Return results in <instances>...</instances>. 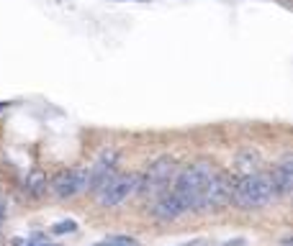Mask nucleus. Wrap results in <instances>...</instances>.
<instances>
[{
    "label": "nucleus",
    "instance_id": "nucleus-14",
    "mask_svg": "<svg viewBox=\"0 0 293 246\" xmlns=\"http://www.w3.org/2000/svg\"><path fill=\"white\" fill-rule=\"evenodd\" d=\"M203 241H193V243H183V246H201Z\"/></svg>",
    "mask_w": 293,
    "mask_h": 246
},
{
    "label": "nucleus",
    "instance_id": "nucleus-12",
    "mask_svg": "<svg viewBox=\"0 0 293 246\" xmlns=\"http://www.w3.org/2000/svg\"><path fill=\"white\" fill-rule=\"evenodd\" d=\"M75 231H77V223H75V220H59V223L52 228V233H57V236H59V233H75Z\"/></svg>",
    "mask_w": 293,
    "mask_h": 246
},
{
    "label": "nucleus",
    "instance_id": "nucleus-6",
    "mask_svg": "<svg viewBox=\"0 0 293 246\" xmlns=\"http://www.w3.org/2000/svg\"><path fill=\"white\" fill-rule=\"evenodd\" d=\"M116 159H118V151H116V149H106V151L98 156V162L88 169V190H90V192H95V190L116 172Z\"/></svg>",
    "mask_w": 293,
    "mask_h": 246
},
{
    "label": "nucleus",
    "instance_id": "nucleus-3",
    "mask_svg": "<svg viewBox=\"0 0 293 246\" xmlns=\"http://www.w3.org/2000/svg\"><path fill=\"white\" fill-rule=\"evenodd\" d=\"M173 174H175L173 159L162 156L155 164L146 167V172L141 177H136V192L144 195V197H160V195L168 192V185L173 182Z\"/></svg>",
    "mask_w": 293,
    "mask_h": 246
},
{
    "label": "nucleus",
    "instance_id": "nucleus-5",
    "mask_svg": "<svg viewBox=\"0 0 293 246\" xmlns=\"http://www.w3.org/2000/svg\"><path fill=\"white\" fill-rule=\"evenodd\" d=\"M88 190V169H67L52 180V192L57 197H72Z\"/></svg>",
    "mask_w": 293,
    "mask_h": 246
},
{
    "label": "nucleus",
    "instance_id": "nucleus-15",
    "mask_svg": "<svg viewBox=\"0 0 293 246\" xmlns=\"http://www.w3.org/2000/svg\"><path fill=\"white\" fill-rule=\"evenodd\" d=\"M26 246H34V243H26Z\"/></svg>",
    "mask_w": 293,
    "mask_h": 246
},
{
    "label": "nucleus",
    "instance_id": "nucleus-10",
    "mask_svg": "<svg viewBox=\"0 0 293 246\" xmlns=\"http://www.w3.org/2000/svg\"><path fill=\"white\" fill-rule=\"evenodd\" d=\"M44 185H47V180L36 172V174H31L29 180H26V185H24V190L26 192H31V195H39L41 190H44Z\"/></svg>",
    "mask_w": 293,
    "mask_h": 246
},
{
    "label": "nucleus",
    "instance_id": "nucleus-2",
    "mask_svg": "<svg viewBox=\"0 0 293 246\" xmlns=\"http://www.w3.org/2000/svg\"><path fill=\"white\" fill-rule=\"evenodd\" d=\"M278 197L275 182L270 172H252V174H242L237 182H232V203L237 208L252 210V208H265L267 203H273Z\"/></svg>",
    "mask_w": 293,
    "mask_h": 246
},
{
    "label": "nucleus",
    "instance_id": "nucleus-8",
    "mask_svg": "<svg viewBox=\"0 0 293 246\" xmlns=\"http://www.w3.org/2000/svg\"><path fill=\"white\" fill-rule=\"evenodd\" d=\"M270 174H273V182H275L278 195H288L290 187H293V156H290V154L283 156Z\"/></svg>",
    "mask_w": 293,
    "mask_h": 246
},
{
    "label": "nucleus",
    "instance_id": "nucleus-1",
    "mask_svg": "<svg viewBox=\"0 0 293 246\" xmlns=\"http://www.w3.org/2000/svg\"><path fill=\"white\" fill-rule=\"evenodd\" d=\"M173 192L180 197V203L185 205L188 213L211 210V208L229 203L232 180L226 174H221L219 169H214L211 164L198 162V164H191L183 172H178V177L173 182Z\"/></svg>",
    "mask_w": 293,
    "mask_h": 246
},
{
    "label": "nucleus",
    "instance_id": "nucleus-9",
    "mask_svg": "<svg viewBox=\"0 0 293 246\" xmlns=\"http://www.w3.org/2000/svg\"><path fill=\"white\" fill-rule=\"evenodd\" d=\"M234 164L242 169V174H252V172H260V167H262V154H260L257 149L247 146V149H242V151L237 154Z\"/></svg>",
    "mask_w": 293,
    "mask_h": 246
},
{
    "label": "nucleus",
    "instance_id": "nucleus-13",
    "mask_svg": "<svg viewBox=\"0 0 293 246\" xmlns=\"http://www.w3.org/2000/svg\"><path fill=\"white\" fill-rule=\"evenodd\" d=\"M3 223H6V200L0 197V228H3Z\"/></svg>",
    "mask_w": 293,
    "mask_h": 246
},
{
    "label": "nucleus",
    "instance_id": "nucleus-4",
    "mask_svg": "<svg viewBox=\"0 0 293 246\" xmlns=\"http://www.w3.org/2000/svg\"><path fill=\"white\" fill-rule=\"evenodd\" d=\"M136 192V174H118L113 172L93 195L103 208H116L118 203H123L129 195Z\"/></svg>",
    "mask_w": 293,
    "mask_h": 246
},
{
    "label": "nucleus",
    "instance_id": "nucleus-7",
    "mask_svg": "<svg viewBox=\"0 0 293 246\" xmlns=\"http://www.w3.org/2000/svg\"><path fill=\"white\" fill-rule=\"evenodd\" d=\"M188 210H185V205L180 203V197L170 190V192H165V195H160L157 200H155V205H152V215L155 218H160V220H175V218H180V215H185Z\"/></svg>",
    "mask_w": 293,
    "mask_h": 246
},
{
    "label": "nucleus",
    "instance_id": "nucleus-11",
    "mask_svg": "<svg viewBox=\"0 0 293 246\" xmlns=\"http://www.w3.org/2000/svg\"><path fill=\"white\" fill-rule=\"evenodd\" d=\"M95 246H136V241L131 236H108V238L98 241Z\"/></svg>",
    "mask_w": 293,
    "mask_h": 246
},
{
    "label": "nucleus",
    "instance_id": "nucleus-16",
    "mask_svg": "<svg viewBox=\"0 0 293 246\" xmlns=\"http://www.w3.org/2000/svg\"><path fill=\"white\" fill-rule=\"evenodd\" d=\"M44 246H52V243H44Z\"/></svg>",
    "mask_w": 293,
    "mask_h": 246
}]
</instances>
